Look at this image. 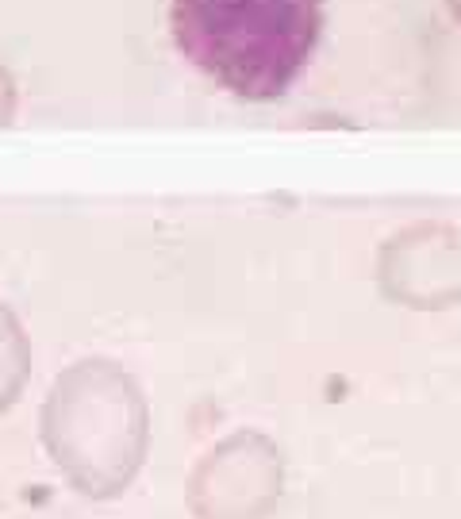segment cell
<instances>
[{
    "label": "cell",
    "mask_w": 461,
    "mask_h": 519,
    "mask_svg": "<svg viewBox=\"0 0 461 519\" xmlns=\"http://www.w3.org/2000/svg\"><path fill=\"white\" fill-rule=\"evenodd\" d=\"M177 50L243 100H277L323 35V0H170Z\"/></svg>",
    "instance_id": "cell-1"
},
{
    "label": "cell",
    "mask_w": 461,
    "mask_h": 519,
    "mask_svg": "<svg viewBox=\"0 0 461 519\" xmlns=\"http://www.w3.org/2000/svg\"><path fill=\"white\" fill-rule=\"evenodd\" d=\"M39 435L73 493L112 500L143 470L150 408L139 381L120 362L77 358L50 385Z\"/></svg>",
    "instance_id": "cell-2"
},
{
    "label": "cell",
    "mask_w": 461,
    "mask_h": 519,
    "mask_svg": "<svg viewBox=\"0 0 461 519\" xmlns=\"http://www.w3.org/2000/svg\"><path fill=\"white\" fill-rule=\"evenodd\" d=\"M266 489V462H258L243 443L212 454L193 481V508L200 519H235Z\"/></svg>",
    "instance_id": "cell-3"
},
{
    "label": "cell",
    "mask_w": 461,
    "mask_h": 519,
    "mask_svg": "<svg viewBox=\"0 0 461 519\" xmlns=\"http://www.w3.org/2000/svg\"><path fill=\"white\" fill-rule=\"evenodd\" d=\"M31 377V339L20 316L0 300V416L16 408Z\"/></svg>",
    "instance_id": "cell-4"
},
{
    "label": "cell",
    "mask_w": 461,
    "mask_h": 519,
    "mask_svg": "<svg viewBox=\"0 0 461 519\" xmlns=\"http://www.w3.org/2000/svg\"><path fill=\"white\" fill-rule=\"evenodd\" d=\"M16 108H20L16 77H12V70L0 62V127H8L12 120H16Z\"/></svg>",
    "instance_id": "cell-5"
},
{
    "label": "cell",
    "mask_w": 461,
    "mask_h": 519,
    "mask_svg": "<svg viewBox=\"0 0 461 519\" xmlns=\"http://www.w3.org/2000/svg\"><path fill=\"white\" fill-rule=\"evenodd\" d=\"M446 8H450V16L461 24V0H446Z\"/></svg>",
    "instance_id": "cell-6"
}]
</instances>
